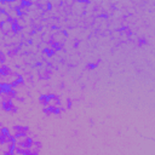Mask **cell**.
<instances>
[{
    "mask_svg": "<svg viewBox=\"0 0 155 155\" xmlns=\"http://www.w3.org/2000/svg\"><path fill=\"white\" fill-rule=\"evenodd\" d=\"M73 8V12L76 13V15H82L86 10H87V1H84V0H78L73 4L71 6Z\"/></svg>",
    "mask_w": 155,
    "mask_h": 155,
    "instance_id": "6da1fadb",
    "label": "cell"
},
{
    "mask_svg": "<svg viewBox=\"0 0 155 155\" xmlns=\"http://www.w3.org/2000/svg\"><path fill=\"white\" fill-rule=\"evenodd\" d=\"M41 148H42V143L39 142V140L33 139V142H31V144L29 147V154H39Z\"/></svg>",
    "mask_w": 155,
    "mask_h": 155,
    "instance_id": "5b68a950",
    "label": "cell"
},
{
    "mask_svg": "<svg viewBox=\"0 0 155 155\" xmlns=\"http://www.w3.org/2000/svg\"><path fill=\"white\" fill-rule=\"evenodd\" d=\"M39 103L42 105V107H46L47 105V94H41L39 97Z\"/></svg>",
    "mask_w": 155,
    "mask_h": 155,
    "instance_id": "ba28073f",
    "label": "cell"
},
{
    "mask_svg": "<svg viewBox=\"0 0 155 155\" xmlns=\"http://www.w3.org/2000/svg\"><path fill=\"white\" fill-rule=\"evenodd\" d=\"M15 27H16V23H15V21H12V19H7V21H5V22H2V23L0 24V29L5 33V35L8 34L10 31L15 30Z\"/></svg>",
    "mask_w": 155,
    "mask_h": 155,
    "instance_id": "3957f363",
    "label": "cell"
},
{
    "mask_svg": "<svg viewBox=\"0 0 155 155\" xmlns=\"http://www.w3.org/2000/svg\"><path fill=\"white\" fill-rule=\"evenodd\" d=\"M133 1H139V0H133Z\"/></svg>",
    "mask_w": 155,
    "mask_h": 155,
    "instance_id": "7c38bea8",
    "label": "cell"
},
{
    "mask_svg": "<svg viewBox=\"0 0 155 155\" xmlns=\"http://www.w3.org/2000/svg\"><path fill=\"white\" fill-rule=\"evenodd\" d=\"M8 131H10V130H8ZM10 133H11L13 137H16V136H18V134H29V128L25 127V126H22V125H15V126L12 127V130L10 131Z\"/></svg>",
    "mask_w": 155,
    "mask_h": 155,
    "instance_id": "7a4b0ae2",
    "label": "cell"
},
{
    "mask_svg": "<svg viewBox=\"0 0 155 155\" xmlns=\"http://www.w3.org/2000/svg\"><path fill=\"white\" fill-rule=\"evenodd\" d=\"M7 15H8V18L12 19V21H16V19L21 16L18 8H10V10L7 11Z\"/></svg>",
    "mask_w": 155,
    "mask_h": 155,
    "instance_id": "8992f818",
    "label": "cell"
},
{
    "mask_svg": "<svg viewBox=\"0 0 155 155\" xmlns=\"http://www.w3.org/2000/svg\"><path fill=\"white\" fill-rule=\"evenodd\" d=\"M65 108H67V109H70V108H71V99H70V98H68V99L65 101Z\"/></svg>",
    "mask_w": 155,
    "mask_h": 155,
    "instance_id": "8fae6325",
    "label": "cell"
},
{
    "mask_svg": "<svg viewBox=\"0 0 155 155\" xmlns=\"http://www.w3.org/2000/svg\"><path fill=\"white\" fill-rule=\"evenodd\" d=\"M7 19H10V18H8V15H7L5 11H0V24H1L2 22L7 21Z\"/></svg>",
    "mask_w": 155,
    "mask_h": 155,
    "instance_id": "9c48e42d",
    "label": "cell"
},
{
    "mask_svg": "<svg viewBox=\"0 0 155 155\" xmlns=\"http://www.w3.org/2000/svg\"><path fill=\"white\" fill-rule=\"evenodd\" d=\"M61 105V101H59V97L57 94H53V93H50L47 94V105L46 107H50V108H57Z\"/></svg>",
    "mask_w": 155,
    "mask_h": 155,
    "instance_id": "277c9868",
    "label": "cell"
},
{
    "mask_svg": "<svg viewBox=\"0 0 155 155\" xmlns=\"http://www.w3.org/2000/svg\"><path fill=\"white\" fill-rule=\"evenodd\" d=\"M40 0H23V2L25 4H29V5H35V4H39Z\"/></svg>",
    "mask_w": 155,
    "mask_h": 155,
    "instance_id": "30bf717a",
    "label": "cell"
},
{
    "mask_svg": "<svg viewBox=\"0 0 155 155\" xmlns=\"http://www.w3.org/2000/svg\"><path fill=\"white\" fill-rule=\"evenodd\" d=\"M29 10H30V5H29V4H25V2L18 8V11H19L21 15H27V13L29 12Z\"/></svg>",
    "mask_w": 155,
    "mask_h": 155,
    "instance_id": "52a82bcc",
    "label": "cell"
}]
</instances>
